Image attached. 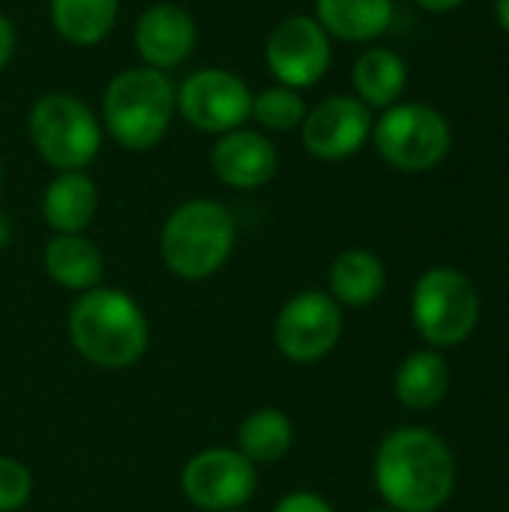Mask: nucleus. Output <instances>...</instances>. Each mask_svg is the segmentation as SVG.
Here are the masks:
<instances>
[{
    "label": "nucleus",
    "mask_w": 509,
    "mask_h": 512,
    "mask_svg": "<svg viewBox=\"0 0 509 512\" xmlns=\"http://www.w3.org/2000/svg\"><path fill=\"white\" fill-rule=\"evenodd\" d=\"M372 474L390 510L438 512L453 495L456 459L435 432L402 426L378 444Z\"/></svg>",
    "instance_id": "1"
},
{
    "label": "nucleus",
    "mask_w": 509,
    "mask_h": 512,
    "mask_svg": "<svg viewBox=\"0 0 509 512\" xmlns=\"http://www.w3.org/2000/svg\"><path fill=\"white\" fill-rule=\"evenodd\" d=\"M180 489L195 510H243L258 492V468L237 447H207L183 465Z\"/></svg>",
    "instance_id": "8"
},
{
    "label": "nucleus",
    "mask_w": 509,
    "mask_h": 512,
    "mask_svg": "<svg viewBox=\"0 0 509 512\" xmlns=\"http://www.w3.org/2000/svg\"><path fill=\"white\" fill-rule=\"evenodd\" d=\"M342 330V306L327 291H300L282 303L273 321V342L291 363H318L339 345Z\"/></svg>",
    "instance_id": "9"
},
{
    "label": "nucleus",
    "mask_w": 509,
    "mask_h": 512,
    "mask_svg": "<svg viewBox=\"0 0 509 512\" xmlns=\"http://www.w3.org/2000/svg\"><path fill=\"white\" fill-rule=\"evenodd\" d=\"M210 168L219 177V183L231 189H261L276 177L279 150L264 132L240 126L219 135V141L210 150Z\"/></svg>",
    "instance_id": "13"
},
{
    "label": "nucleus",
    "mask_w": 509,
    "mask_h": 512,
    "mask_svg": "<svg viewBox=\"0 0 509 512\" xmlns=\"http://www.w3.org/2000/svg\"><path fill=\"white\" fill-rule=\"evenodd\" d=\"M369 512H396V510H369Z\"/></svg>",
    "instance_id": "31"
},
{
    "label": "nucleus",
    "mask_w": 509,
    "mask_h": 512,
    "mask_svg": "<svg viewBox=\"0 0 509 512\" xmlns=\"http://www.w3.org/2000/svg\"><path fill=\"white\" fill-rule=\"evenodd\" d=\"M273 512H336L333 510V504L324 498V495H318V492H309V489H300V492H291V495H285Z\"/></svg>",
    "instance_id": "25"
},
{
    "label": "nucleus",
    "mask_w": 509,
    "mask_h": 512,
    "mask_svg": "<svg viewBox=\"0 0 509 512\" xmlns=\"http://www.w3.org/2000/svg\"><path fill=\"white\" fill-rule=\"evenodd\" d=\"M387 288L384 261L369 249H348L330 267V297L339 306L363 309L372 306Z\"/></svg>",
    "instance_id": "18"
},
{
    "label": "nucleus",
    "mask_w": 509,
    "mask_h": 512,
    "mask_svg": "<svg viewBox=\"0 0 509 512\" xmlns=\"http://www.w3.org/2000/svg\"><path fill=\"white\" fill-rule=\"evenodd\" d=\"M450 390V369L438 351H414L396 372V399L411 411H432Z\"/></svg>",
    "instance_id": "21"
},
{
    "label": "nucleus",
    "mask_w": 509,
    "mask_h": 512,
    "mask_svg": "<svg viewBox=\"0 0 509 512\" xmlns=\"http://www.w3.org/2000/svg\"><path fill=\"white\" fill-rule=\"evenodd\" d=\"M294 447V423L282 408H258L237 429V450L255 465H276Z\"/></svg>",
    "instance_id": "20"
},
{
    "label": "nucleus",
    "mask_w": 509,
    "mask_h": 512,
    "mask_svg": "<svg viewBox=\"0 0 509 512\" xmlns=\"http://www.w3.org/2000/svg\"><path fill=\"white\" fill-rule=\"evenodd\" d=\"M177 111L201 132L225 135L252 117V90L231 69H198L177 87Z\"/></svg>",
    "instance_id": "10"
},
{
    "label": "nucleus",
    "mask_w": 509,
    "mask_h": 512,
    "mask_svg": "<svg viewBox=\"0 0 509 512\" xmlns=\"http://www.w3.org/2000/svg\"><path fill=\"white\" fill-rule=\"evenodd\" d=\"M54 30L78 48L99 45L117 21L120 0H48Z\"/></svg>",
    "instance_id": "22"
},
{
    "label": "nucleus",
    "mask_w": 509,
    "mask_h": 512,
    "mask_svg": "<svg viewBox=\"0 0 509 512\" xmlns=\"http://www.w3.org/2000/svg\"><path fill=\"white\" fill-rule=\"evenodd\" d=\"M228 512H249V510H246V507H243V510H228Z\"/></svg>",
    "instance_id": "32"
},
{
    "label": "nucleus",
    "mask_w": 509,
    "mask_h": 512,
    "mask_svg": "<svg viewBox=\"0 0 509 512\" xmlns=\"http://www.w3.org/2000/svg\"><path fill=\"white\" fill-rule=\"evenodd\" d=\"M354 93L366 108H390L408 87V66L393 48H366L351 72Z\"/></svg>",
    "instance_id": "19"
},
{
    "label": "nucleus",
    "mask_w": 509,
    "mask_h": 512,
    "mask_svg": "<svg viewBox=\"0 0 509 512\" xmlns=\"http://www.w3.org/2000/svg\"><path fill=\"white\" fill-rule=\"evenodd\" d=\"M237 246V222L231 210L213 198L183 201L159 231V255L168 273L183 282L216 276Z\"/></svg>",
    "instance_id": "3"
},
{
    "label": "nucleus",
    "mask_w": 509,
    "mask_h": 512,
    "mask_svg": "<svg viewBox=\"0 0 509 512\" xmlns=\"http://www.w3.org/2000/svg\"><path fill=\"white\" fill-rule=\"evenodd\" d=\"M264 57L279 84L306 90L327 75L333 45L327 30L312 15H288L270 30Z\"/></svg>",
    "instance_id": "11"
},
{
    "label": "nucleus",
    "mask_w": 509,
    "mask_h": 512,
    "mask_svg": "<svg viewBox=\"0 0 509 512\" xmlns=\"http://www.w3.org/2000/svg\"><path fill=\"white\" fill-rule=\"evenodd\" d=\"M303 147L321 162H342L372 138V111L357 96H330L306 111L300 123Z\"/></svg>",
    "instance_id": "12"
},
{
    "label": "nucleus",
    "mask_w": 509,
    "mask_h": 512,
    "mask_svg": "<svg viewBox=\"0 0 509 512\" xmlns=\"http://www.w3.org/2000/svg\"><path fill=\"white\" fill-rule=\"evenodd\" d=\"M423 9H429V12H453V9H459L465 0H417Z\"/></svg>",
    "instance_id": "27"
},
{
    "label": "nucleus",
    "mask_w": 509,
    "mask_h": 512,
    "mask_svg": "<svg viewBox=\"0 0 509 512\" xmlns=\"http://www.w3.org/2000/svg\"><path fill=\"white\" fill-rule=\"evenodd\" d=\"M495 18H498L501 30L509 36V0H495Z\"/></svg>",
    "instance_id": "28"
},
{
    "label": "nucleus",
    "mask_w": 509,
    "mask_h": 512,
    "mask_svg": "<svg viewBox=\"0 0 509 512\" xmlns=\"http://www.w3.org/2000/svg\"><path fill=\"white\" fill-rule=\"evenodd\" d=\"M306 102L300 90H291L285 84L264 87L261 93H252V120H258L270 132H291L306 117Z\"/></svg>",
    "instance_id": "23"
},
{
    "label": "nucleus",
    "mask_w": 509,
    "mask_h": 512,
    "mask_svg": "<svg viewBox=\"0 0 509 512\" xmlns=\"http://www.w3.org/2000/svg\"><path fill=\"white\" fill-rule=\"evenodd\" d=\"M0 192H3V165H0Z\"/></svg>",
    "instance_id": "30"
},
{
    "label": "nucleus",
    "mask_w": 509,
    "mask_h": 512,
    "mask_svg": "<svg viewBox=\"0 0 509 512\" xmlns=\"http://www.w3.org/2000/svg\"><path fill=\"white\" fill-rule=\"evenodd\" d=\"M177 111V87L171 78L150 66L123 69L114 75L102 96V123L105 132L126 150L156 147Z\"/></svg>",
    "instance_id": "4"
},
{
    "label": "nucleus",
    "mask_w": 509,
    "mask_h": 512,
    "mask_svg": "<svg viewBox=\"0 0 509 512\" xmlns=\"http://www.w3.org/2000/svg\"><path fill=\"white\" fill-rule=\"evenodd\" d=\"M15 54V27L12 21L0 12V72L6 69V63L12 60Z\"/></svg>",
    "instance_id": "26"
},
{
    "label": "nucleus",
    "mask_w": 509,
    "mask_h": 512,
    "mask_svg": "<svg viewBox=\"0 0 509 512\" xmlns=\"http://www.w3.org/2000/svg\"><path fill=\"white\" fill-rule=\"evenodd\" d=\"M42 267L54 285L75 294L99 288L105 276L102 252L84 234H54L42 249Z\"/></svg>",
    "instance_id": "16"
},
{
    "label": "nucleus",
    "mask_w": 509,
    "mask_h": 512,
    "mask_svg": "<svg viewBox=\"0 0 509 512\" xmlns=\"http://www.w3.org/2000/svg\"><path fill=\"white\" fill-rule=\"evenodd\" d=\"M33 495V474L15 456H0V512H18Z\"/></svg>",
    "instance_id": "24"
},
{
    "label": "nucleus",
    "mask_w": 509,
    "mask_h": 512,
    "mask_svg": "<svg viewBox=\"0 0 509 512\" xmlns=\"http://www.w3.org/2000/svg\"><path fill=\"white\" fill-rule=\"evenodd\" d=\"M480 318V297L474 282L456 267L426 270L411 294V321L417 333L435 348L462 345Z\"/></svg>",
    "instance_id": "7"
},
{
    "label": "nucleus",
    "mask_w": 509,
    "mask_h": 512,
    "mask_svg": "<svg viewBox=\"0 0 509 512\" xmlns=\"http://www.w3.org/2000/svg\"><path fill=\"white\" fill-rule=\"evenodd\" d=\"M393 0H315V21L342 42H372L393 24Z\"/></svg>",
    "instance_id": "17"
},
{
    "label": "nucleus",
    "mask_w": 509,
    "mask_h": 512,
    "mask_svg": "<svg viewBox=\"0 0 509 512\" xmlns=\"http://www.w3.org/2000/svg\"><path fill=\"white\" fill-rule=\"evenodd\" d=\"M27 135L54 171H84L102 150V129L93 108L63 90L33 102Z\"/></svg>",
    "instance_id": "5"
},
{
    "label": "nucleus",
    "mask_w": 509,
    "mask_h": 512,
    "mask_svg": "<svg viewBox=\"0 0 509 512\" xmlns=\"http://www.w3.org/2000/svg\"><path fill=\"white\" fill-rule=\"evenodd\" d=\"M66 333L72 348L99 369H129L150 348V321L138 300L105 285L75 297Z\"/></svg>",
    "instance_id": "2"
},
{
    "label": "nucleus",
    "mask_w": 509,
    "mask_h": 512,
    "mask_svg": "<svg viewBox=\"0 0 509 512\" xmlns=\"http://www.w3.org/2000/svg\"><path fill=\"white\" fill-rule=\"evenodd\" d=\"M372 141L387 165L420 174L447 159L453 132L438 108L426 102H396L372 123Z\"/></svg>",
    "instance_id": "6"
},
{
    "label": "nucleus",
    "mask_w": 509,
    "mask_h": 512,
    "mask_svg": "<svg viewBox=\"0 0 509 512\" xmlns=\"http://www.w3.org/2000/svg\"><path fill=\"white\" fill-rule=\"evenodd\" d=\"M9 240H12V222L0 213V249H6Z\"/></svg>",
    "instance_id": "29"
},
{
    "label": "nucleus",
    "mask_w": 509,
    "mask_h": 512,
    "mask_svg": "<svg viewBox=\"0 0 509 512\" xmlns=\"http://www.w3.org/2000/svg\"><path fill=\"white\" fill-rule=\"evenodd\" d=\"M99 210V189L87 171H57L42 192V219L54 234H84Z\"/></svg>",
    "instance_id": "15"
},
{
    "label": "nucleus",
    "mask_w": 509,
    "mask_h": 512,
    "mask_svg": "<svg viewBox=\"0 0 509 512\" xmlns=\"http://www.w3.org/2000/svg\"><path fill=\"white\" fill-rule=\"evenodd\" d=\"M132 42L144 66L168 72L192 54L198 42V27H195V18L183 6L153 3L150 9L141 12Z\"/></svg>",
    "instance_id": "14"
}]
</instances>
